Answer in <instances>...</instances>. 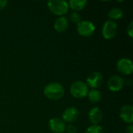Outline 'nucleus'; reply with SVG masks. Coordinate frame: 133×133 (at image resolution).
<instances>
[{
  "instance_id": "obj_19",
  "label": "nucleus",
  "mask_w": 133,
  "mask_h": 133,
  "mask_svg": "<svg viewBox=\"0 0 133 133\" xmlns=\"http://www.w3.org/2000/svg\"><path fill=\"white\" fill-rule=\"evenodd\" d=\"M65 131L67 133H76V127L72 125H69L68 127H65Z\"/></svg>"
},
{
  "instance_id": "obj_9",
  "label": "nucleus",
  "mask_w": 133,
  "mask_h": 133,
  "mask_svg": "<svg viewBox=\"0 0 133 133\" xmlns=\"http://www.w3.org/2000/svg\"><path fill=\"white\" fill-rule=\"evenodd\" d=\"M79 111L75 107L68 108L62 113V121L64 122H74L79 118Z\"/></svg>"
},
{
  "instance_id": "obj_4",
  "label": "nucleus",
  "mask_w": 133,
  "mask_h": 133,
  "mask_svg": "<svg viewBox=\"0 0 133 133\" xmlns=\"http://www.w3.org/2000/svg\"><path fill=\"white\" fill-rule=\"evenodd\" d=\"M118 32L117 23L113 20H107L102 27V35L107 40L114 38Z\"/></svg>"
},
{
  "instance_id": "obj_3",
  "label": "nucleus",
  "mask_w": 133,
  "mask_h": 133,
  "mask_svg": "<svg viewBox=\"0 0 133 133\" xmlns=\"http://www.w3.org/2000/svg\"><path fill=\"white\" fill-rule=\"evenodd\" d=\"M88 86L86 83L78 80L74 82L70 87V93L72 97L76 98H83L87 96L88 94Z\"/></svg>"
},
{
  "instance_id": "obj_22",
  "label": "nucleus",
  "mask_w": 133,
  "mask_h": 133,
  "mask_svg": "<svg viewBox=\"0 0 133 133\" xmlns=\"http://www.w3.org/2000/svg\"><path fill=\"white\" fill-rule=\"evenodd\" d=\"M126 132L127 133H133V125L132 124H130L127 129H126Z\"/></svg>"
},
{
  "instance_id": "obj_5",
  "label": "nucleus",
  "mask_w": 133,
  "mask_h": 133,
  "mask_svg": "<svg viewBox=\"0 0 133 133\" xmlns=\"http://www.w3.org/2000/svg\"><path fill=\"white\" fill-rule=\"evenodd\" d=\"M95 31V26L92 22L83 20L77 24V32L83 37H90Z\"/></svg>"
},
{
  "instance_id": "obj_7",
  "label": "nucleus",
  "mask_w": 133,
  "mask_h": 133,
  "mask_svg": "<svg viewBox=\"0 0 133 133\" xmlns=\"http://www.w3.org/2000/svg\"><path fill=\"white\" fill-rule=\"evenodd\" d=\"M117 69L124 75H130L133 72L132 62L129 58H121L117 62Z\"/></svg>"
},
{
  "instance_id": "obj_17",
  "label": "nucleus",
  "mask_w": 133,
  "mask_h": 133,
  "mask_svg": "<svg viewBox=\"0 0 133 133\" xmlns=\"http://www.w3.org/2000/svg\"><path fill=\"white\" fill-rule=\"evenodd\" d=\"M85 133H103V129L98 125H93L87 129Z\"/></svg>"
},
{
  "instance_id": "obj_16",
  "label": "nucleus",
  "mask_w": 133,
  "mask_h": 133,
  "mask_svg": "<svg viewBox=\"0 0 133 133\" xmlns=\"http://www.w3.org/2000/svg\"><path fill=\"white\" fill-rule=\"evenodd\" d=\"M108 16L110 19H111L113 21L114 20H117L119 19H122L123 16V11L122 9L115 7V8H112L109 12H108Z\"/></svg>"
},
{
  "instance_id": "obj_18",
  "label": "nucleus",
  "mask_w": 133,
  "mask_h": 133,
  "mask_svg": "<svg viewBox=\"0 0 133 133\" xmlns=\"http://www.w3.org/2000/svg\"><path fill=\"white\" fill-rule=\"evenodd\" d=\"M70 19L75 23H79L81 22V16L77 12H73L70 15Z\"/></svg>"
},
{
  "instance_id": "obj_20",
  "label": "nucleus",
  "mask_w": 133,
  "mask_h": 133,
  "mask_svg": "<svg viewBox=\"0 0 133 133\" xmlns=\"http://www.w3.org/2000/svg\"><path fill=\"white\" fill-rule=\"evenodd\" d=\"M127 33L129 34V36L130 37H133V22L131 21L129 26L127 27Z\"/></svg>"
},
{
  "instance_id": "obj_11",
  "label": "nucleus",
  "mask_w": 133,
  "mask_h": 133,
  "mask_svg": "<svg viewBox=\"0 0 133 133\" xmlns=\"http://www.w3.org/2000/svg\"><path fill=\"white\" fill-rule=\"evenodd\" d=\"M48 125L50 129L54 133H62L65 130V122L58 118H51L48 122Z\"/></svg>"
},
{
  "instance_id": "obj_21",
  "label": "nucleus",
  "mask_w": 133,
  "mask_h": 133,
  "mask_svg": "<svg viewBox=\"0 0 133 133\" xmlns=\"http://www.w3.org/2000/svg\"><path fill=\"white\" fill-rule=\"evenodd\" d=\"M7 3H8V2L6 0H0V10L4 9L6 6Z\"/></svg>"
},
{
  "instance_id": "obj_13",
  "label": "nucleus",
  "mask_w": 133,
  "mask_h": 133,
  "mask_svg": "<svg viewBox=\"0 0 133 133\" xmlns=\"http://www.w3.org/2000/svg\"><path fill=\"white\" fill-rule=\"evenodd\" d=\"M69 26V22L66 17L65 16H59L54 23L55 30L58 33H62L66 30Z\"/></svg>"
},
{
  "instance_id": "obj_10",
  "label": "nucleus",
  "mask_w": 133,
  "mask_h": 133,
  "mask_svg": "<svg viewBox=\"0 0 133 133\" xmlns=\"http://www.w3.org/2000/svg\"><path fill=\"white\" fill-rule=\"evenodd\" d=\"M120 118L126 123L132 124L133 122V107L132 105H124L119 111Z\"/></svg>"
},
{
  "instance_id": "obj_15",
  "label": "nucleus",
  "mask_w": 133,
  "mask_h": 133,
  "mask_svg": "<svg viewBox=\"0 0 133 133\" xmlns=\"http://www.w3.org/2000/svg\"><path fill=\"white\" fill-rule=\"evenodd\" d=\"M87 96H88L89 101L94 104L98 103L101 99V94L100 93V91L95 89H92L91 90L88 91Z\"/></svg>"
},
{
  "instance_id": "obj_8",
  "label": "nucleus",
  "mask_w": 133,
  "mask_h": 133,
  "mask_svg": "<svg viewBox=\"0 0 133 133\" xmlns=\"http://www.w3.org/2000/svg\"><path fill=\"white\" fill-rule=\"evenodd\" d=\"M124 84L125 81L122 77L119 76H114L109 79L108 83V87L111 91L118 92L123 88Z\"/></svg>"
},
{
  "instance_id": "obj_2",
  "label": "nucleus",
  "mask_w": 133,
  "mask_h": 133,
  "mask_svg": "<svg viewBox=\"0 0 133 133\" xmlns=\"http://www.w3.org/2000/svg\"><path fill=\"white\" fill-rule=\"evenodd\" d=\"M48 7L52 13L60 16H63L69 10L68 2L65 0H50L48 2Z\"/></svg>"
},
{
  "instance_id": "obj_1",
  "label": "nucleus",
  "mask_w": 133,
  "mask_h": 133,
  "mask_svg": "<svg viewBox=\"0 0 133 133\" xmlns=\"http://www.w3.org/2000/svg\"><path fill=\"white\" fill-rule=\"evenodd\" d=\"M64 87L59 83H50L44 89V96L52 101L60 100L64 96Z\"/></svg>"
},
{
  "instance_id": "obj_14",
  "label": "nucleus",
  "mask_w": 133,
  "mask_h": 133,
  "mask_svg": "<svg viewBox=\"0 0 133 133\" xmlns=\"http://www.w3.org/2000/svg\"><path fill=\"white\" fill-rule=\"evenodd\" d=\"M87 4V0H70L68 2L69 8L70 7L74 11L82 10L86 6Z\"/></svg>"
},
{
  "instance_id": "obj_6",
  "label": "nucleus",
  "mask_w": 133,
  "mask_h": 133,
  "mask_svg": "<svg viewBox=\"0 0 133 133\" xmlns=\"http://www.w3.org/2000/svg\"><path fill=\"white\" fill-rule=\"evenodd\" d=\"M102 83L103 76L99 72H93L87 78V85L95 90L100 87Z\"/></svg>"
},
{
  "instance_id": "obj_12",
  "label": "nucleus",
  "mask_w": 133,
  "mask_h": 133,
  "mask_svg": "<svg viewBox=\"0 0 133 133\" xmlns=\"http://www.w3.org/2000/svg\"><path fill=\"white\" fill-rule=\"evenodd\" d=\"M89 120L90 121V122L94 125H97V124H99L101 120H102V117H103V114L101 110L99 108H92L90 112H89Z\"/></svg>"
}]
</instances>
